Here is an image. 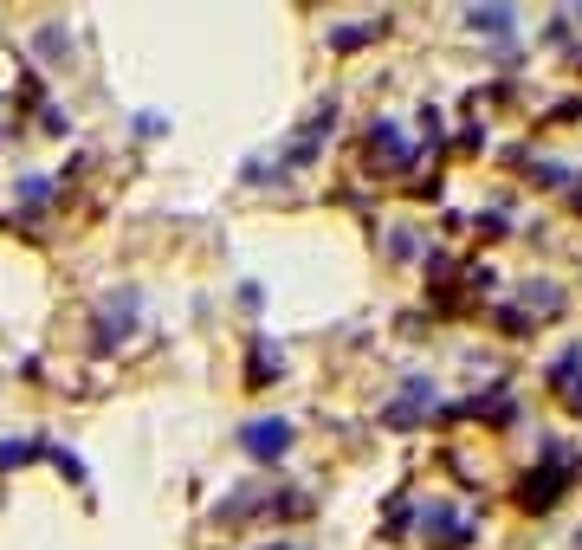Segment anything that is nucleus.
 Returning a JSON list of instances; mask_svg holds the SVG:
<instances>
[{
  "mask_svg": "<svg viewBox=\"0 0 582 550\" xmlns=\"http://www.w3.org/2000/svg\"><path fill=\"white\" fill-rule=\"evenodd\" d=\"M473 26H485V33H505L511 13H505V7H485V13H473Z\"/></svg>",
  "mask_w": 582,
  "mask_h": 550,
  "instance_id": "obj_2",
  "label": "nucleus"
},
{
  "mask_svg": "<svg viewBox=\"0 0 582 550\" xmlns=\"http://www.w3.org/2000/svg\"><path fill=\"white\" fill-rule=\"evenodd\" d=\"M246 447H253L259 460H279V453L291 447V428H285V421H272V428H246Z\"/></svg>",
  "mask_w": 582,
  "mask_h": 550,
  "instance_id": "obj_1",
  "label": "nucleus"
}]
</instances>
